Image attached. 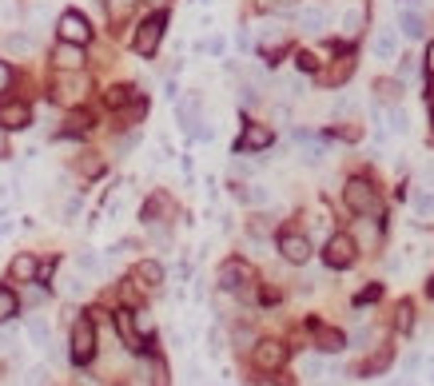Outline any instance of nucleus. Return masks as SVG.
<instances>
[{
    "mask_svg": "<svg viewBox=\"0 0 434 386\" xmlns=\"http://www.w3.org/2000/svg\"><path fill=\"white\" fill-rule=\"evenodd\" d=\"M343 199H347V207H351L354 215H374V211H379V195H374V187L367 180H351V183H347Z\"/></svg>",
    "mask_w": 434,
    "mask_h": 386,
    "instance_id": "nucleus-1",
    "label": "nucleus"
},
{
    "mask_svg": "<svg viewBox=\"0 0 434 386\" xmlns=\"http://www.w3.org/2000/svg\"><path fill=\"white\" fill-rule=\"evenodd\" d=\"M163 28H168L163 16H148V21L136 28V36H131V48L140 52V56H152V52L160 48V40H163Z\"/></svg>",
    "mask_w": 434,
    "mask_h": 386,
    "instance_id": "nucleus-2",
    "label": "nucleus"
},
{
    "mask_svg": "<svg viewBox=\"0 0 434 386\" xmlns=\"http://www.w3.org/2000/svg\"><path fill=\"white\" fill-rule=\"evenodd\" d=\"M92 355H96V326H92V319H80V323L72 326V363H92Z\"/></svg>",
    "mask_w": 434,
    "mask_h": 386,
    "instance_id": "nucleus-3",
    "label": "nucleus"
},
{
    "mask_svg": "<svg viewBox=\"0 0 434 386\" xmlns=\"http://www.w3.org/2000/svg\"><path fill=\"white\" fill-rule=\"evenodd\" d=\"M323 259H327V267H335V271L351 267L354 263V239H351V235H331V239H327Z\"/></svg>",
    "mask_w": 434,
    "mask_h": 386,
    "instance_id": "nucleus-4",
    "label": "nucleus"
},
{
    "mask_svg": "<svg viewBox=\"0 0 434 386\" xmlns=\"http://www.w3.org/2000/svg\"><path fill=\"white\" fill-rule=\"evenodd\" d=\"M56 28H60V40H68V44H88L92 40V28L80 12H64L60 21H56Z\"/></svg>",
    "mask_w": 434,
    "mask_h": 386,
    "instance_id": "nucleus-5",
    "label": "nucleus"
},
{
    "mask_svg": "<svg viewBox=\"0 0 434 386\" xmlns=\"http://www.w3.org/2000/svg\"><path fill=\"white\" fill-rule=\"evenodd\" d=\"M283 363H287V346L283 343H275V338L255 343V366H259V370H279Z\"/></svg>",
    "mask_w": 434,
    "mask_h": 386,
    "instance_id": "nucleus-6",
    "label": "nucleus"
},
{
    "mask_svg": "<svg viewBox=\"0 0 434 386\" xmlns=\"http://www.w3.org/2000/svg\"><path fill=\"white\" fill-rule=\"evenodd\" d=\"M263 148H271V128L267 123H247L243 136L235 140V152H263Z\"/></svg>",
    "mask_w": 434,
    "mask_h": 386,
    "instance_id": "nucleus-7",
    "label": "nucleus"
},
{
    "mask_svg": "<svg viewBox=\"0 0 434 386\" xmlns=\"http://www.w3.org/2000/svg\"><path fill=\"white\" fill-rule=\"evenodd\" d=\"M279 255L287 259V263H307V259H311V243H307V235H295V231L279 235Z\"/></svg>",
    "mask_w": 434,
    "mask_h": 386,
    "instance_id": "nucleus-8",
    "label": "nucleus"
},
{
    "mask_svg": "<svg viewBox=\"0 0 434 386\" xmlns=\"http://www.w3.org/2000/svg\"><path fill=\"white\" fill-rule=\"evenodd\" d=\"M251 279H255L251 267L239 263V259H232V263L219 267V287H223V291H239V287H247Z\"/></svg>",
    "mask_w": 434,
    "mask_h": 386,
    "instance_id": "nucleus-9",
    "label": "nucleus"
},
{
    "mask_svg": "<svg viewBox=\"0 0 434 386\" xmlns=\"http://www.w3.org/2000/svg\"><path fill=\"white\" fill-rule=\"evenodd\" d=\"M52 64H56L60 72H80L84 68V44L60 40V44H56V52H52Z\"/></svg>",
    "mask_w": 434,
    "mask_h": 386,
    "instance_id": "nucleus-10",
    "label": "nucleus"
},
{
    "mask_svg": "<svg viewBox=\"0 0 434 386\" xmlns=\"http://www.w3.org/2000/svg\"><path fill=\"white\" fill-rule=\"evenodd\" d=\"M28 123H32L28 104H0V128L4 132H24Z\"/></svg>",
    "mask_w": 434,
    "mask_h": 386,
    "instance_id": "nucleus-11",
    "label": "nucleus"
},
{
    "mask_svg": "<svg viewBox=\"0 0 434 386\" xmlns=\"http://www.w3.org/2000/svg\"><path fill=\"white\" fill-rule=\"evenodd\" d=\"M84 92H88V80L84 76H60L56 80V104H76V100H84Z\"/></svg>",
    "mask_w": 434,
    "mask_h": 386,
    "instance_id": "nucleus-12",
    "label": "nucleus"
},
{
    "mask_svg": "<svg viewBox=\"0 0 434 386\" xmlns=\"http://www.w3.org/2000/svg\"><path fill=\"white\" fill-rule=\"evenodd\" d=\"M327 21H331V12H327L323 4H303V9H299V28L311 32V36H319V32L327 28Z\"/></svg>",
    "mask_w": 434,
    "mask_h": 386,
    "instance_id": "nucleus-13",
    "label": "nucleus"
},
{
    "mask_svg": "<svg viewBox=\"0 0 434 386\" xmlns=\"http://www.w3.org/2000/svg\"><path fill=\"white\" fill-rule=\"evenodd\" d=\"M116 331H120L128 351H143V338H140V331H136V323H131V311H116Z\"/></svg>",
    "mask_w": 434,
    "mask_h": 386,
    "instance_id": "nucleus-14",
    "label": "nucleus"
},
{
    "mask_svg": "<svg viewBox=\"0 0 434 386\" xmlns=\"http://www.w3.org/2000/svg\"><path fill=\"white\" fill-rule=\"evenodd\" d=\"M36 275H40V263H36V255H16L12 259V279L16 283H36Z\"/></svg>",
    "mask_w": 434,
    "mask_h": 386,
    "instance_id": "nucleus-15",
    "label": "nucleus"
},
{
    "mask_svg": "<svg viewBox=\"0 0 434 386\" xmlns=\"http://www.w3.org/2000/svg\"><path fill=\"white\" fill-rule=\"evenodd\" d=\"M287 44V32H283V24H263V32H259V48L267 52V56H275V52Z\"/></svg>",
    "mask_w": 434,
    "mask_h": 386,
    "instance_id": "nucleus-16",
    "label": "nucleus"
},
{
    "mask_svg": "<svg viewBox=\"0 0 434 386\" xmlns=\"http://www.w3.org/2000/svg\"><path fill=\"white\" fill-rule=\"evenodd\" d=\"M315 343H319L323 355H339V351L347 346V338L339 335V331H331V326H315Z\"/></svg>",
    "mask_w": 434,
    "mask_h": 386,
    "instance_id": "nucleus-17",
    "label": "nucleus"
},
{
    "mask_svg": "<svg viewBox=\"0 0 434 386\" xmlns=\"http://www.w3.org/2000/svg\"><path fill=\"white\" fill-rule=\"evenodd\" d=\"M136 283L148 287V291H152V287H160V283H163V263H156V259H143V263L136 267Z\"/></svg>",
    "mask_w": 434,
    "mask_h": 386,
    "instance_id": "nucleus-18",
    "label": "nucleus"
},
{
    "mask_svg": "<svg viewBox=\"0 0 434 386\" xmlns=\"http://www.w3.org/2000/svg\"><path fill=\"white\" fill-rule=\"evenodd\" d=\"M398 28H403L406 40H418V36H423V16H418L414 9H403L398 12Z\"/></svg>",
    "mask_w": 434,
    "mask_h": 386,
    "instance_id": "nucleus-19",
    "label": "nucleus"
},
{
    "mask_svg": "<svg viewBox=\"0 0 434 386\" xmlns=\"http://www.w3.org/2000/svg\"><path fill=\"white\" fill-rule=\"evenodd\" d=\"M175 116H180V123L192 132V128H195V116H200V100H195V96H183V100L175 104Z\"/></svg>",
    "mask_w": 434,
    "mask_h": 386,
    "instance_id": "nucleus-20",
    "label": "nucleus"
},
{
    "mask_svg": "<svg viewBox=\"0 0 434 386\" xmlns=\"http://www.w3.org/2000/svg\"><path fill=\"white\" fill-rule=\"evenodd\" d=\"M131 9H136V0H104V12H108L112 24H124L131 16Z\"/></svg>",
    "mask_w": 434,
    "mask_h": 386,
    "instance_id": "nucleus-21",
    "label": "nucleus"
},
{
    "mask_svg": "<svg viewBox=\"0 0 434 386\" xmlns=\"http://www.w3.org/2000/svg\"><path fill=\"white\" fill-rule=\"evenodd\" d=\"M374 120H386V128H391V132H398V136L411 128V123H406V116L394 112V108H391V112H386V108H374Z\"/></svg>",
    "mask_w": 434,
    "mask_h": 386,
    "instance_id": "nucleus-22",
    "label": "nucleus"
},
{
    "mask_svg": "<svg viewBox=\"0 0 434 386\" xmlns=\"http://www.w3.org/2000/svg\"><path fill=\"white\" fill-rule=\"evenodd\" d=\"M28 338H32V346H48L52 343V326L44 323V319H32V323H28Z\"/></svg>",
    "mask_w": 434,
    "mask_h": 386,
    "instance_id": "nucleus-23",
    "label": "nucleus"
},
{
    "mask_svg": "<svg viewBox=\"0 0 434 386\" xmlns=\"http://www.w3.org/2000/svg\"><path fill=\"white\" fill-rule=\"evenodd\" d=\"M391 366V346H379L371 355V363H363V375H379V370H386Z\"/></svg>",
    "mask_w": 434,
    "mask_h": 386,
    "instance_id": "nucleus-24",
    "label": "nucleus"
},
{
    "mask_svg": "<svg viewBox=\"0 0 434 386\" xmlns=\"http://www.w3.org/2000/svg\"><path fill=\"white\" fill-rule=\"evenodd\" d=\"M374 52H379L383 60H394V52H398V40H394V32H379V36H374Z\"/></svg>",
    "mask_w": 434,
    "mask_h": 386,
    "instance_id": "nucleus-25",
    "label": "nucleus"
},
{
    "mask_svg": "<svg viewBox=\"0 0 434 386\" xmlns=\"http://www.w3.org/2000/svg\"><path fill=\"white\" fill-rule=\"evenodd\" d=\"M16 307H21V299L12 295L9 287H0V323H9V319L16 315Z\"/></svg>",
    "mask_w": 434,
    "mask_h": 386,
    "instance_id": "nucleus-26",
    "label": "nucleus"
},
{
    "mask_svg": "<svg viewBox=\"0 0 434 386\" xmlns=\"http://www.w3.org/2000/svg\"><path fill=\"white\" fill-rule=\"evenodd\" d=\"M131 96H136V92H131L128 84H116V88H108V108H128Z\"/></svg>",
    "mask_w": 434,
    "mask_h": 386,
    "instance_id": "nucleus-27",
    "label": "nucleus"
},
{
    "mask_svg": "<svg viewBox=\"0 0 434 386\" xmlns=\"http://www.w3.org/2000/svg\"><path fill=\"white\" fill-rule=\"evenodd\" d=\"M163 211H168V199H163V195H152L148 207H143V224H160Z\"/></svg>",
    "mask_w": 434,
    "mask_h": 386,
    "instance_id": "nucleus-28",
    "label": "nucleus"
},
{
    "mask_svg": "<svg viewBox=\"0 0 434 386\" xmlns=\"http://www.w3.org/2000/svg\"><path fill=\"white\" fill-rule=\"evenodd\" d=\"M76 267H80L84 275H100V271H104V263H100V259H96L92 251H80V255H76Z\"/></svg>",
    "mask_w": 434,
    "mask_h": 386,
    "instance_id": "nucleus-29",
    "label": "nucleus"
},
{
    "mask_svg": "<svg viewBox=\"0 0 434 386\" xmlns=\"http://www.w3.org/2000/svg\"><path fill=\"white\" fill-rule=\"evenodd\" d=\"M343 32H347V36H359V32H363V12H359V9H347Z\"/></svg>",
    "mask_w": 434,
    "mask_h": 386,
    "instance_id": "nucleus-30",
    "label": "nucleus"
},
{
    "mask_svg": "<svg viewBox=\"0 0 434 386\" xmlns=\"http://www.w3.org/2000/svg\"><path fill=\"white\" fill-rule=\"evenodd\" d=\"M80 172L88 175V180H96V175L104 172V160H100V155H92V152H88V155L80 160Z\"/></svg>",
    "mask_w": 434,
    "mask_h": 386,
    "instance_id": "nucleus-31",
    "label": "nucleus"
},
{
    "mask_svg": "<svg viewBox=\"0 0 434 386\" xmlns=\"http://www.w3.org/2000/svg\"><path fill=\"white\" fill-rule=\"evenodd\" d=\"M4 44H9V52H16V56H24V52H32V40H28V36H24V32H12V36H9V40H4Z\"/></svg>",
    "mask_w": 434,
    "mask_h": 386,
    "instance_id": "nucleus-32",
    "label": "nucleus"
},
{
    "mask_svg": "<svg viewBox=\"0 0 434 386\" xmlns=\"http://www.w3.org/2000/svg\"><path fill=\"white\" fill-rule=\"evenodd\" d=\"M148 375H152V386H168V366H163V358H152V363H148Z\"/></svg>",
    "mask_w": 434,
    "mask_h": 386,
    "instance_id": "nucleus-33",
    "label": "nucleus"
},
{
    "mask_svg": "<svg viewBox=\"0 0 434 386\" xmlns=\"http://www.w3.org/2000/svg\"><path fill=\"white\" fill-rule=\"evenodd\" d=\"M299 0H259V9L263 12H291Z\"/></svg>",
    "mask_w": 434,
    "mask_h": 386,
    "instance_id": "nucleus-34",
    "label": "nucleus"
},
{
    "mask_svg": "<svg viewBox=\"0 0 434 386\" xmlns=\"http://www.w3.org/2000/svg\"><path fill=\"white\" fill-rule=\"evenodd\" d=\"M295 68H299V72H315V68H319V60H315L311 52H299V56H295Z\"/></svg>",
    "mask_w": 434,
    "mask_h": 386,
    "instance_id": "nucleus-35",
    "label": "nucleus"
},
{
    "mask_svg": "<svg viewBox=\"0 0 434 386\" xmlns=\"http://www.w3.org/2000/svg\"><path fill=\"white\" fill-rule=\"evenodd\" d=\"M64 291H68V295H84V291H88V283H84V275H72L68 283H64Z\"/></svg>",
    "mask_w": 434,
    "mask_h": 386,
    "instance_id": "nucleus-36",
    "label": "nucleus"
},
{
    "mask_svg": "<svg viewBox=\"0 0 434 386\" xmlns=\"http://www.w3.org/2000/svg\"><path fill=\"white\" fill-rule=\"evenodd\" d=\"M68 128H72V132H88V128H92V120H88L84 112H76V116L68 120Z\"/></svg>",
    "mask_w": 434,
    "mask_h": 386,
    "instance_id": "nucleus-37",
    "label": "nucleus"
},
{
    "mask_svg": "<svg viewBox=\"0 0 434 386\" xmlns=\"http://www.w3.org/2000/svg\"><path fill=\"white\" fill-rule=\"evenodd\" d=\"M9 88H12V68H9L4 60H0V96H4Z\"/></svg>",
    "mask_w": 434,
    "mask_h": 386,
    "instance_id": "nucleus-38",
    "label": "nucleus"
},
{
    "mask_svg": "<svg viewBox=\"0 0 434 386\" xmlns=\"http://www.w3.org/2000/svg\"><path fill=\"white\" fill-rule=\"evenodd\" d=\"M303 375L319 378V375H323V358H307V363H303Z\"/></svg>",
    "mask_w": 434,
    "mask_h": 386,
    "instance_id": "nucleus-39",
    "label": "nucleus"
},
{
    "mask_svg": "<svg viewBox=\"0 0 434 386\" xmlns=\"http://www.w3.org/2000/svg\"><path fill=\"white\" fill-rule=\"evenodd\" d=\"M283 92H287V96H303L307 84L303 80H283Z\"/></svg>",
    "mask_w": 434,
    "mask_h": 386,
    "instance_id": "nucleus-40",
    "label": "nucleus"
},
{
    "mask_svg": "<svg viewBox=\"0 0 434 386\" xmlns=\"http://www.w3.org/2000/svg\"><path fill=\"white\" fill-rule=\"evenodd\" d=\"M418 211H423V215H434V195H418Z\"/></svg>",
    "mask_w": 434,
    "mask_h": 386,
    "instance_id": "nucleus-41",
    "label": "nucleus"
},
{
    "mask_svg": "<svg viewBox=\"0 0 434 386\" xmlns=\"http://www.w3.org/2000/svg\"><path fill=\"white\" fill-rule=\"evenodd\" d=\"M24 299H28L32 307H40V303H44V287H32V291H28Z\"/></svg>",
    "mask_w": 434,
    "mask_h": 386,
    "instance_id": "nucleus-42",
    "label": "nucleus"
},
{
    "mask_svg": "<svg viewBox=\"0 0 434 386\" xmlns=\"http://www.w3.org/2000/svg\"><path fill=\"white\" fill-rule=\"evenodd\" d=\"M398 331H411V307H403V311H398Z\"/></svg>",
    "mask_w": 434,
    "mask_h": 386,
    "instance_id": "nucleus-43",
    "label": "nucleus"
},
{
    "mask_svg": "<svg viewBox=\"0 0 434 386\" xmlns=\"http://www.w3.org/2000/svg\"><path fill=\"white\" fill-rule=\"evenodd\" d=\"M9 155V140H4V128H0V160Z\"/></svg>",
    "mask_w": 434,
    "mask_h": 386,
    "instance_id": "nucleus-44",
    "label": "nucleus"
},
{
    "mask_svg": "<svg viewBox=\"0 0 434 386\" xmlns=\"http://www.w3.org/2000/svg\"><path fill=\"white\" fill-rule=\"evenodd\" d=\"M426 68H430V76H434V44L426 48Z\"/></svg>",
    "mask_w": 434,
    "mask_h": 386,
    "instance_id": "nucleus-45",
    "label": "nucleus"
},
{
    "mask_svg": "<svg viewBox=\"0 0 434 386\" xmlns=\"http://www.w3.org/2000/svg\"><path fill=\"white\" fill-rule=\"evenodd\" d=\"M414 4H418V0H398V9H414Z\"/></svg>",
    "mask_w": 434,
    "mask_h": 386,
    "instance_id": "nucleus-46",
    "label": "nucleus"
},
{
    "mask_svg": "<svg viewBox=\"0 0 434 386\" xmlns=\"http://www.w3.org/2000/svg\"><path fill=\"white\" fill-rule=\"evenodd\" d=\"M9 343H12V338H9V335H0V351H4V346H9Z\"/></svg>",
    "mask_w": 434,
    "mask_h": 386,
    "instance_id": "nucleus-47",
    "label": "nucleus"
},
{
    "mask_svg": "<svg viewBox=\"0 0 434 386\" xmlns=\"http://www.w3.org/2000/svg\"><path fill=\"white\" fill-rule=\"evenodd\" d=\"M148 4H156V9H163V4H168V0H148Z\"/></svg>",
    "mask_w": 434,
    "mask_h": 386,
    "instance_id": "nucleus-48",
    "label": "nucleus"
},
{
    "mask_svg": "<svg viewBox=\"0 0 434 386\" xmlns=\"http://www.w3.org/2000/svg\"><path fill=\"white\" fill-rule=\"evenodd\" d=\"M255 386H271V382H255Z\"/></svg>",
    "mask_w": 434,
    "mask_h": 386,
    "instance_id": "nucleus-49",
    "label": "nucleus"
},
{
    "mask_svg": "<svg viewBox=\"0 0 434 386\" xmlns=\"http://www.w3.org/2000/svg\"><path fill=\"white\" fill-rule=\"evenodd\" d=\"M430 382H434V370H430Z\"/></svg>",
    "mask_w": 434,
    "mask_h": 386,
    "instance_id": "nucleus-50",
    "label": "nucleus"
},
{
    "mask_svg": "<svg viewBox=\"0 0 434 386\" xmlns=\"http://www.w3.org/2000/svg\"><path fill=\"white\" fill-rule=\"evenodd\" d=\"M430 295H434V283H430Z\"/></svg>",
    "mask_w": 434,
    "mask_h": 386,
    "instance_id": "nucleus-51",
    "label": "nucleus"
}]
</instances>
